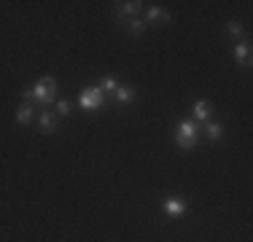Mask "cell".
I'll list each match as a JSON object with an SVG mask.
<instances>
[{
  "mask_svg": "<svg viewBox=\"0 0 253 242\" xmlns=\"http://www.w3.org/2000/svg\"><path fill=\"white\" fill-rule=\"evenodd\" d=\"M25 100H33V102H41V105H49L54 102V97H57V81L54 78H41L35 86L25 89Z\"/></svg>",
  "mask_w": 253,
  "mask_h": 242,
  "instance_id": "1",
  "label": "cell"
},
{
  "mask_svg": "<svg viewBox=\"0 0 253 242\" xmlns=\"http://www.w3.org/2000/svg\"><path fill=\"white\" fill-rule=\"evenodd\" d=\"M102 100H105V94L100 92V86H86L78 97V105L84 108V111H97L102 105Z\"/></svg>",
  "mask_w": 253,
  "mask_h": 242,
  "instance_id": "2",
  "label": "cell"
},
{
  "mask_svg": "<svg viewBox=\"0 0 253 242\" xmlns=\"http://www.w3.org/2000/svg\"><path fill=\"white\" fill-rule=\"evenodd\" d=\"M178 145L180 148H194L197 145V124L194 121H183L178 126Z\"/></svg>",
  "mask_w": 253,
  "mask_h": 242,
  "instance_id": "3",
  "label": "cell"
},
{
  "mask_svg": "<svg viewBox=\"0 0 253 242\" xmlns=\"http://www.w3.org/2000/svg\"><path fill=\"white\" fill-rule=\"evenodd\" d=\"M140 0H132V3H116V22L126 24L129 19H135V14L140 11Z\"/></svg>",
  "mask_w": 253,
  "mask_h": 242,
  "instance_id": "4",
  "label": "cell"
},
{
  "mask_svg": "<svg viewBox=\"0 0 253 242\" xmlns=\"http://www.w3.org/2000/svg\"><path fill=\"white\" fill-rule=\"evenodd\" d=\"M165 213H167V215H172V218L183 215V213H186V202H183V199H178V197L165 199Z\"/></svg>",
  "mask_w": 253,
  "mask_h": 242,
  "instance_id": "5",
  "label": "cell"
},
{
  "mask_svg": "<svg viewBox=\"0 0 253 242\" xmlns=\"http://www.w3.org/2000/svg\"><path fill=\"white\" fill-rule=\"evenodd\" d=\"M234 59H237L240 65H245V68H251V43L248 40L234 46Z\"/></svg>",
  "mask_w": 253,
  "mask_h": 242,
  "instance_id": "6",
  "label": "cell"
},
{
  "mask_svg": "<svg viewBox=\"0 0 253 242\" xmlns=\"http://www.w3.org/2000/svg\"><path fill=\"white\" fill-rule=\"evenodd\" d=\"M146 22H170V14H167L165 8H159V5H151V8L146 11Z\"/></svg>",
  "mask_w": 253,
  "mask_h": 242,
  "instance_id": "7",
  "label": "cell"
},
{
  "mask_svg": "<svg viewBox=\"0 0 253 242\" xmlns=\"http://www.w3.org/2000/svg\"><path fill=\"white\" fill-rule=\"evenodd\" d=\"M38 124H41V129H43V132H54V129H57V116L49 113V111H43L38 116Z\"/></svg>",
  "mask_w": 253,
  "mask_h": 242,
  "instance_id": "8",
  "label": "cell"
},
{
  "mask_svg": "<svg viewBox=\"0 0 253 242\" xmlns=\"http://www.w3.org/2000/svg\"><path fill=\"white\" fill-rule=\"evenodd\" d=\"M194 119H197V121H208V119H210V102H208V100L194 102Z\"/></svg>",
  "mask_w": 253,
  "mask_h": 242,
  "instance_id": "9",
  "label": "cell"
},
{
  "mask_svg": "<svg viewBox=\"0 0 253 242\" xmlns=\"http://www.w3.org/2000/svg\"><path fill=\"white\" fill-rule=\"evenodd\" d=\"M113 94H116V100L122 102V105L135 100V89H132V86H116V92H113Z\"/></svg>",
  "mask_w": 253,
  "mask_h": 242,
  "instance_id": "10",
  "label": "cell"
},
{
  "mask_svg": "<svg viewBox=\"0 0 253 242\" xmlns=\"http://www.w3.org/2000/svg\"><path fill=\"white\" fill-rule=\"evenodd\" d=\"M205 135H208L210 143H215V140H221V135H224V126H221V124H213V121H210V124L205 126Z\"/></svg>",
  "mask_w": 253,
  "mask_h": 242,
  "instance_id": "11",
  "label": "cell"
},
{
  "mask_svg": "<svg viewBox=\"0 0 253 242\" xmlns=\"http://www.w3.org/2000/svg\"><path fill=\"white\" fill-rule=\"evenodd\" d=\"M33 116H35V111L30 105H19V108H16V121H19V124H30Z\"/></svg>",
  "mask_w": 253,
  "mask_h": 242,
  "instance_id": "12",
  "label": "cell"
},
{
  "mask_svg": "<svg viewBox=\"0 0 253 242\" xmlns=\"http://www.w3.org/2000/svg\"><path fill=\"white\" fill-rule=\"evenodd\" d=\"M126 27H129L132 35H143V33H146V22H143V19H129V22H126Z\"/></svg>",
  "mask_w": 253,
  "mask_h": 242,
  "instance_id": "13",
  "label": "cell"
},
{
  "mask_svg": "<svg viewBox=\"0 0 253 242\" xmlns=\"http://www.w3.org/2000/svg\"><path fill=\"white\" fill-rule=\"evenodd\" d=\"M116 86H119L116 78H111V76L102 78V81H100V92H102V94H105V92H116Z\"/></svg>",
  "mask_w": 253,
  "mask_h": 242,
  "instance_id": "14",
  "label": "cell"
},
{
  "mask_svg": "<svg viewBox=\"0 0 253 242\" xmlns=\"http://www.w3.org/2000/svg\"><path fill=\"white\" fill-rule=\"evenodd\" d=\"M226 30H229V35H232V38H240V35H243V24H240V22H229Z\"/></svg>",
  "mask_w": 253,
  "mask_h": 242,
  "instance_id": "15",
  "label": "cell"
},
{
  "mask_svg": "<svg viewBox=\"0 0 253 242\" xmlns=\"http://www.w3.org/2000/svg\"><path fill=\"white\" fill-rule=\"evenodd\" d=\"M57 113H59V116H68V113H70V102L68 100H59L57 102Z\"/></svg>",
  "mask_w": 253,
  "mask_h": 242,
  "instance_id": "16",
  "label": "cell"
}]
</instances>
